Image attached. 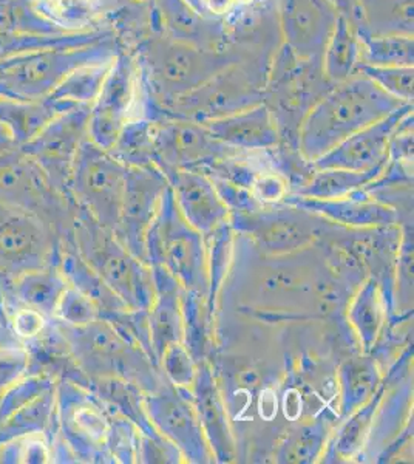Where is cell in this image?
I'll list each match as a JSON object with an SVG mask.
<instances>
[{
  "label": "cell",
  "mask_w": 414,
  "mask_h": 464,
  "mask_svg": "<svg viewBox=\"0 0 414 464\" xmlns=\"http://www.w3.org/2000/svg\"><path fill=\"white\" fill-rule=\"evenodd\" d=\"M52 190L41 166L25 153L0 157V203L39 216L52 201Z\"/></svg>",
  "instance_id": "cell-23"
},
{
  "label": "cell",
  "mask_w": 414,
  "mask_h": 464,
  "mask_svg": "<svg viewBox=\"0 0 414 464\" xmlns=\"http://www.w3.org/2000/svg\"><path fill=\"white\" fill-rule=\"evenodd\" d=\"M354 27L370 34H413V0H361Z\"/></svg>",
  "instance_id": "cell-29"
},
{
  "label": "cell",
  "mask_w": 414,
  "mask_h": 464,
  "mask_svg": "<svg viewBox=\"0 0 414 464\" xmlns=\"http://www.w3.org/2000/svg\"><path fill=\"white\" fill-rule=\"evenodd\" d=\"M232 227L247 234L269 254H289L314 242L315 227L310 212L289 206L280 209L234 212Z\"/></svg>",
  "instance_id": "cell-15"
},
{
  "label": "cell",
  "mask_w": 414,
  "mask_h": 464,
  "mask_svg": "<svg viewBox=\"0 0 414 464\" xmlns=\"http://www.w3.org/2000/svg\"><path fill=\"white\" fill-rule=\"evenodd\" d=\"M357 34L361 39V65L413 67V34H370L359 30Z\"/></svg>",
  "instance_id": "cell-34"
},
{
  "label": "cell",
  "mask_w": 414,
  "mask_h": 464,
  "mask_svg": "<svg viewBox=\"0 0 414 464\" xmlns=\"http://www.w3.org/2000/svg\"><path fill=\"white\" fill-rule=\"evenodd\" d=\"M348 319L356 330L363 350L371 352L385 322V304L378 280H367L361 290L357 291L348 310Z\"/></svg>",
  "instance_id": "cell-30"
},
{
  "label": "cell",
  "mask_w": 414,
  "mask_h": 464,
  "mask_svg": "<svg viewBox=\"0 0 414 464\" xmlns=\"http://www.w3.org/2000/svg\"><path fill=\"white\" fill-rule=\"evenodd\" d=\"M141 72L142 84L152 101L147 118L173 101L188 95L221 70L243 59L274 54L252 52L232 44L226 50H206L152 33L131 50Z\"/></svg>",
  "instance_id": "cell-1"
},
{
  "label": "cell",
  "mask_w": 414,
  "mask_h": 464,
  "mask_svg": "<svg viewBox=\"0 0 414 464\" xmlns=\"http://www.w3.org/2000/svg\"><path fill=\"white\" fill-rule=\"evenodd\" d=\"M90 109L91 104H82L53 118L22 150L41 166L53 189L70 185L76 153L87 138Z\"/></svg>",
  "instance_id": "cell-11"
},
{
  "label": "cell",
  "mask_w": 414,
  "mask_h": 464,
  "mask_svg": "<svg viewBox=\"0 0 414 464\" xmlns=\"http://www.w3.org/2000/svg\"><path fill=\"white\" fill-rule=\"evenodd\" d=\"M382 376L371 358L346 361L341 369V409L343 417L367 404L380 389Z\"/></svg>",
  "instance_id": "cell-32"
},
{
  "label": "cell",
  "mask_w": 414,
  "mask_h": 464,
  "mask_svg": "<svg viewBox=\"0 0 414 464\" xmlns=\"http://www.w3.org/2000/svg\"><path fill=\"white\" fill-rule=\"evenodd\" d=\"M56 314L73 327L85 325L102 317L95 302L72 285H69L61 297Z\"/></svg>",
  "instance_id": "cell-41"
},
{
  "label": "cell",
  "mask_w": 414,
  "mask_h": 464,
  "mask_svg": "<svg viewBox=\"0 0 414 464\" xmlns=\"http://www.w3.org/2000/svg\"><path fill=\"white\" fill-rule=\"evenodd\" d=\"M0 2H2V0H0Z\"/></svg>",
  "instance_id": "cell-46"
},
{
  "label": "cell",
  "mask_w": 414,
  "mask_h": 464,
  "mask_svg": "<svg viewBox=\"0 0 414 464\" xmlns=\"http://www.w3.org/2000/svg\"><path fill=\"white\" fill-rule=\"evenodd\" d=\"M43 325H45V316L32 308L21 310L14 317V328L24 338L36 336L43 332Z\"/></svg>",
  "instance_id": "cell-43"
},
{
  "label": "cell",
  "mask_w": 414,
  "mask_h": 464,
  "mask_svg": "<svg viewBox=\"0 0 414 464\" xmlns=\"http://www.w3.org/2000/svg\"><path fill=\"white\" fill-rule=\"evenodd\" d=\"M405 106L365 74L331 87L311 109L297 133V149L306 163H314L354 133Z\"/></svg>",
  "instance_id": "cell-2"
},
{
  "label": "cell",
  "mask_w": 414,
  "mask_h": 464,
  "mask_svg": "<svg viewBox=\"0 0 414 464\" xmlns=\"http://www.w3.org/2000/svg\"><path fill=\"white\" fill-rule=\"evenodd\" d=\"M69 282L65 276L53 269H33L17 277L16 293L26 308H32L43 316L56 314L59 301Z\"/></svg>",
  "instance_id": "cell-31"
},
{
  "label": "cell",
  "mask_w": 414,
  "mask_h": 464,
  "mask_svg": "<svg viewBox=\"0 0 414 464\" xmlns=\"http://www.w3.org/2000/svg\"><path fill=\"white\" fill-rule=\"evenodd\" d=\"M337 17L330 0H277L282 43L300 58H322Z\"/></svg>",
  "instance_id": "cell-16"
},
{
  "label": "cell",
  "mask_w": 414,
  "mask_h": 464,
  "mask_svg": "<svg viewBox=\"0 0 414 464\" xmlns=\"http://www.w3.org/2000/svg\"><path fill=\"white\" fill-rule=\"evenodd\" d=\"M153 149L155 166L164 175L175 169L203 172L212 164L245 153L218 141L203 124L177 118L155 120Z\"/></svg>",
  "instance_id": "cell-10"
},
{
  "label": "cell",
  "mask_w": 414,
  "mask_h": 464,
  "mask_svg": "<svg viewBox=\"0 0 414 464\" xmlns=\"http://www.w3.org/2000/svg\"><path fill=\"white\" fill-rule=\"evenodd\" d=\"M63 276L69 277L70 282L73 284L76 290L81 291L82 295L90 297L95 302L96 306L100 308V312L105 314L111 313L126 312L129 310L126 304L113 293V291L105 285L101 280L100 276L96 275L89 265L85 264L81 256H67L63 262Z\"/></svg>",
  "instance_id": "cell-36"
},
{
  "label": "cell",
  "mask_w": 414,
  "mask_h": 464,
  "mask_svg": "<svg viewBox=\"0 0 414 464\" xmlns=\"http://www.w3.org/2000/svg\"><path fill=\"white\" fill-rule=\"evenodd\" d=\"M331 87L322 58H300L284 43L278 45L269 65L265 104L273 111L282 140L289 133L297 144L304 116Z\"/></svg>",
  "instance_id": "cell-6"
},
{
  "label": "cell",
  "mask_w": 414,
  "mask_h": 464,
  "mask_svg": "<svg viewBox=\"0 0 414 464\" xmlns=\"http://www.w3.org/2000/svg\"><path fill=\"white\" fill-rule=\"evenodd\" d=\"M184 218L203 236L225 225L231 216L212 179L198 170L175 169L166 174Z\"/></svg>",
  "instance_id": "cell-19"
},
{
  "label": "cell",
  "mask_w": 414,
  "mask_h": 464,
  "mask_svg": "<svg viewBox=\"0 0 414 464\" xmlns=\"http://www.w3.org/2000/svg\"><path fill=\"white\" fill-rule=\"evenodd\" d=\"M146 413L153 428L179 449L190 463H210L214 454L199 424L192 391L177 389L144 398Z\"/></svg>",
  "instance_id": "cell-12"
},
{
  "label": "cell",
  "mask_w": 414,
  "mask_h": 464,
  "mask_svg": "<svg viewBox=\"0 0 414 464\" xmlns=\"http://www.w3.org/2000/svg\"><path fill=\"white\" fill-rule=\"evenodd\" d=\"M50 251V237L41 217L0 203V273L19 277L43 268Z\"/></svg>",
  "instance_id": "cell-14"
},
{
  "label": "cell",
  "mask_w": 414,
  "mask_h": 464,
  "mask_svg": "<svg viewBox=\"0 0 414 464\" xmlns=\"http://www.w3.org/2000/svg\"><path fill=\"white\" fill-rule=\"evenodd\" d=\"M146 260L166 269L184 290L206 295L209 291V260L203 234L179 211L170 185L146 234Z\"/></svg>",
  "instance_id": "cell-4"
},
{
  "label": "cell",
  "mask_w": 414,
  "mask_h": 464,
  "mask_svg": "<svg viewBox=\"0 0 414 464\" xmlns=\"http://www.w3.org/2000/svg\"><path fill=\"white\" fill-rule=\"evenodd\" d=\"M328 428L325 422L304 424L289 433L278 452L280 463H313L326 446Z\"/></svg>",
  "instance_id": "cell-38"
},
{
  "label": "cell",
  "mask_w": 414,
  "mask_h": 464,
  "mask_svg": "<svg viewBox=\"0 0 414 464\" xmlns=\"http://www.w3.org/2000/svg\"><path fill=\"white\" fill-rule=\"evenodd\" d=\"M252 194L260 203H275L286 197V185L277 174H258L251 186Z\"/></svg>",
  "instance_id": "cell-42"
},
{
  "label": "cell",
  "mask_w": 414,
  "mask_h": 464,
  "mask_svg": "<svg viewBox=\"0 0 414 464\" xmlns=\"http://www.w3.org/2000/svg\"><path fill=\"white\" fill-rule=\"evenodd\" d=\"M33 8L65 32L98 30L120 0H30Z\"/></svg>",
  "instance_id": "cell-25"
},
{
  "label": "cell",
  "mask_w": 414,
  "mask_h": 464,
  "mask_svg": "<svg viewBox=\"0 0 414 464\" xmlns=\"http://www.w3.org/2000/svg\"><path fill=\"white\" fill-rule=\"evenodd\" d=\"M361 67V39L348 17L339 14L322 54V69L331 84L350 80Z\"/></svg>",
  "instance_id": "cell-27"
},
{
  "label": "cell",
  "mask_w": 414,
  "mask_h": 464,
  "mask_svg": "<svg viewBox=\"0 0 414 464\" xmlns=\"http://www.w3.org/2000/svg\"><path fill=\"white\" fill-rule=\"evenodd\" d=\"M127 166L89 137L79 146L70 188L101 227L118 231L126 188Z\"/></svg>",
  "instance_id": "cell-9"
},
{
  "label": "cell",
  "mask_w": 414,
  "mask_h": 464,
  "mask_svg": "<svg viewBox=\"0 0 414 464\" xmlns=\"http://www.w3.org/2000/svg\"><path fill=\"white\" fill-rule=\"evenodd\" d=\"M155 120L135 118L127 122L120 137L109 149V152L127 168H147L155 166V149H153Z\"/></svg>",
  "instance_id": "cell-35"
},
{
  "label": "cell",
  "mask_w": 414,
  "mask_h": 464,
  "mask_svg": "<svg viewBox=\"0 0 414 464\" xmlns=\"http://www.w3.org/2000/svg\"><path fill=\"white\" fill-rule=\"evenodd\" d=\"M153 295L152 305L147 312L149 333L152 343L153 356L159 362L168 345L184 341V319L181 295L183 286L178 280L159 266H152Z\"/></svg>",
  "instance_id": "cell-22"
},
{
  "label": "cell",
  "mask_w": 414,
  "mask_h": 464,
  "mask_svg": "<svg viewBox=\"0 0 414 464\" xmlns=\"http://www.w3.org/2000/svg\"><path fill=\"white\" fill-rule=\"evenodd\" d=\"M413 113V104H405L380 121L365 127L343 140L336 148L313 163L314 169H346L365 172L389 164V146L405 116Z\"/></svg>",
  "instance_id": "cell-17"
},
{
  "label": "cell",
  "mask_w": 414,
  "mask_h": 464,
  "mask_svg": "<svg viewBox=\"0 0 414 464\" xmlns=\"http://www.w3.org/2000/svg\"><path fill=\"white\" fill-rule=\"evenodd\" d=\"M192 401L214 459L223 463L231 461L236 455V448L226 417L225 404L221 401L209 369L205 365L199 367V370L197 369V378L192 387Z\"/></svg>",
  "instance_id": "cell-24"
},
{
  "label": "cell",
  "mask_w": 414,
  "mask_h": 464,
  "mask_svg": "<svg viewBox=\"0 0 414 464\" xmlns=\"http://www.w3.org/2000/svg\"><path fill=\"white\" fill-rule=\"evenodd\" d=\"M130 2H152V0H130Z\"/></svg>",
  "instance_id": "cell-45"
},
{
  "label": "cell",
  "mask_w": 414,
  "mask_h": 464,
  "mask_svg": "<svg viewBox=\"0 0 414 464\" xmlns=\"http://www.w3.org/2000/svg\"><path fill=\"white\" fill-rule=\"evenodd\" d=\"M152 32L206 50L232 45L227 19L206 14L189 0H153Z\"/></svg>",
  "instance_id": "cell-18"
},
{
  "label": "cell",
  "mask_w": 414,
  "mask_h": 464,
  "mask_svg": "<svg viewBox=\"0 0 414 464\" xmlns=\"http://www.w3.org/2000/svg\"><path fill=\"white\" fill-rule=\"evenodd\" d=\"M116 37L111 28L63 34H28V33L0 32V59L21 54L37 53L45 50H63L93 45Z\"/></svg>",
  "instance_id": "cell-26"
},
{
  "label": "cell",
  "mask_w": 414,
  "mask_h": 464,
  "mask_svg": "<svg viewBox=\"0 0 414 464\" xmlns=\"http://www.w3.org/2000/svg\"><path fill=\"white\" fill-rule=\"evenodd\" d=\"M387 166L379 168V169L365 170V172L346 169H314V174L311 177L310 181L302 186L297 196L320 198V200L351 196L357 190L365 189V186L379 179L387 169Z\"/></svg>",
  "instance_id": "cell-33"
},
{
  "label": "cell",
  "mask_w": 414,
  "mask_h": 464,
  "mask_svg": "<svg viewBox=\"0 0 414 464\" xmlns=\"http://www.w3.org/2000/svg\"><path fill=\"white\" fill-rule=\"evenodd\" d=\"M271 59L255 56L232 63L194 92L173 101L164 109L152 111L149 118H177L203 124L258 106L265 102Z\"/></svg>",
  "instance_id": "cell-3"
},
{
  "label": "cell",
  "mask_w": 414,
  "mask_h": 464,
  "mask_svg": "<svg viewBox=\"0 0 414 464\" xmlns=\"http://www.w3.org/2000/svg\"><path fill=\"white\" fill-rule=\"evenodd\" d=\"M284 201L286 205L311 214H320L332 222L350 227H389L398 223L396 209L380 201L370 200L368 192L363 189L357 190L351 196L330 200L286 196Z\"/></svg>",
  "instance_id": "cell-21"
},
{
  "label": "cell",
  "mask_w": 414,
  "mask_h": 464,
  "mask_svg": "<svg viewBox=\"0 0 414 464\" xmlns=\"http://www.w3.org/2000/svg\"><path fill=\"white\" fill-rule=\"evenodd\" d=\"M111 63H91L79 67L53 90L47 96L52 101H67L73 104H93L100 95L101 87L104 84L105 76L111 70Z\"/></svg>",
  "instance_id": "cell-37"
},
{
  "label": "cell",
  "mask_w": 414,
  "mask_h": 464,
  "mask_svg": "<svg viewBox=\"0 0 414 464\" xmlns=\"http://www.w3.org/2000/svg\"><path fill=\"white\" fill-rule=\"evenodd\" d=\"M203 126L218 141L242 152L273 150L282 143L277 121L265 102L203 122Z\"/></svg>",
  "instance_id": "cell-20"
},
{
  "label": "cell",
  "mask_w": 414,
  "mask_h": 464,
  "mask_svg": "<svg viewBox=\"0 0 414 464\" xmlns=\"http://www.w3.org/2000/svg\"><path fill=\"white\" fill-rule=\"evenodd\" d=\"M76 238L79 256L127 308L149 312L155 295L152 268L137 259L115 232L101 227L91 217L79 222Z\"/></svg>",
  "instance_id": "cell-5"
},
{
  "label": "cell",
  "mask_w": 414,
  "mask_h": 464,
  "mask_svg": "<svg viewBox=\"0 0 414 464\" xmlns=\"http://www.w3.org/2000/svg\"><path fill=\"white\" fill-rule=\"evenodd\" d=\"M159 362H163L164 372L173 384L178 389L192 391L197 378V365L194 356L183 343L168 345Z\"/></svg>",
  "instance_id": "cell-40"
},
{
  "label": "cell",
  "mask_w": 414,
  "mask_h": 464,
  "mask_svg": "<svg viewBox=\"0 0 414 464\" xmlns=\"http://www.w3.org/2000/svg\"><path fill=\"white\" fill-rule=\"evenodd\" d=\"M339 14L348 17L356 25L361 19V0H330Z\"/></svg>",
  "instance_id": "cell-44"
},
{
  "label": "cell",
  "mask_w": 414,
  "mask_h": 464,
  "mask_svg": "<svg viewBox=\"0 0 414 464\" xmlns=\"http://www.w3.org/2000/svg\"><path fill=\"white\" fill-rule=\"evenodd\" d=\"M168 186L166 175L158 169L157 166L127 168L121 220L115 236L144 264H147V229L157 214L158 206Z\"/></svg>",
  "instance_id": "cell-13"
},
{
  "label": "cell",
  "mask_w": 414,
  "mask_h": 464,
  "mask_svg": "<svg viewBox=\"0 0 414 464\" xmlns=\"http://www.w3.org/2000/svg\"><path fill=\"white\" fill-rule=\"evenodd\" d=\"M385 395V385L376 392L371 400L352 411L346 417V421L336 435L332 437L325 452V461L337 463V461H350L354 459L363 446L367 443V438L371 432L372 422L378 413L379 406Z\"/></svg>",
  "instance_id": "cell-28"
},
{
  "label": "cell",
  "mask_w": 414,
  "mask_h": 464,
  "mask_svg": "<svg viewBox=\"0 0 414 464\" xmlns=\"http://www.w3.org/2000/svg\"><path fill=\"white\" fill-rule=\"evenodd\" d=\"M359 72L396 100L402 101L405 104H413L414 67L361 65Z\"/></svg>",
  "instance_id": "cell-39"
},
{
  "label": "cell",
  "mask_w": 414,
  "mask_h": 464,
  "mask_svg": "<svg viewBox=\"0 0 414 464\" xmlns=\"http://www.w3.org/2000/svg\"><path fill=\"white\" fill-rule=\"evenodd\" d=\"M149 95L142 84L137 58L121 50L113 59L100 95L91 104L87 137L100 148H113L127 122L146 118Z\"/></svg>",
  "instance_id": "cell-8"
},
{
  "label": "cell",
  "mask_w": 414,
  "mask_h": 464,
  "mask_svg": "<svg viewBox=\"0 0 414 464\" xmlns=\"http://www.w3.org/2000/svg\"><path fill=\"white\" fill-rule=\"evenodd\" d=\"M121 50V44L113 37L87 47L22 54L16 67L0 74V98L43 100L74 70L91 63H111Z\"/></svg>",
  "instance_id": "cell-7"
}]
</instances>
